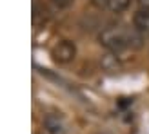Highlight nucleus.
I'll use <instances>...</instances> for the list:
<instances>
[{"label":"nucleus","mask_w":149,"mask_h":134,"mask_svg":"<svg viewBox=\"0 0 149 134\" xmlns=\"http://www.w3.org/2000/svg\"><path fill=\"white\" fill-rule=\"evenodd\" d=\"M100 44L111 53H122L127 49H138L142 47L144 36L135 27H127L122 24H111L106 29H102L98 35Z\"/></svg>","instance_id":"f257e3e1"},{"label":"nucleus","mask_w":149,"mask_h":134,"mask_svg":"<svg viewBox=\"0 0 149 134\" xmlns=\"http://www.w3.org/2000/svg\"><path fill=\"white\" fill-rule=\"evenodd\" d=\"M51 56L56 64H69L74 56H77V46L71 40H62L51 51Z\"/></svg>","instance_id":"f03ea898"},{"label":"nucleus","mask_w":149,"mask_h":134,"mask_svg":"<svg viewBox=\"0 0 149 134\" xmlns=\"http://www.w3.org/2000/svg\"><path fill=\"white\" fill-rule=\"evenodd\" d=\"M42 125L47 134H65V125L62 118L56 114H46L42 120Z\"/></svg>","instance_id":"7ed1b4c3"},{"label":"nucleus","mask_w":149,"mask_h":134,"mask_svg":"<svg viewBox=\"0 0 149 134\" xmlns=\"http://www.w3.org/2000/svg\"><path fill=\"white\" fill-rule=\"evenodd\" d=\"M133 27L142 35L149 36V11L147 9H138L133 17Z\"/></svg>","instance_id":"20e7f679"},{"label":"nucleus","mask_w":149,"mask_h":134,"mask_svg":"<svg viewBox=\"0 0 149 134\" xmlns=\"http://www.w3.org/2000/svg\"><path fill=\"white\" fill-rule=\"evenodd\" d=\"M131 0H109L107 2V11L111 13H122L129 7Z\"/></svg>","instance_id":"39448f33"},{"label":"nucleus","mask_w":149,"mask_h":134,"mask_svg":"<svg viewBox=\"0 0 149 134\" xmlns=\"http://www.w3.org/2000/svg\"><path fill=\"white\" fill-rule=\"evenodd\" d=\"M102 67L106 71H116L118 69V60L115 55H107L106 58H102Z\"/></svg>","instance_id":"423d86ee"},{"label":"nucleus","mask_w":149,"mask_h":134,"mask_svg":"<svg viewBox=\"0 0 149 134\" xmlns=\"http://www.w3.org/2000/svg\"><path fill=\"white\" fill-rule=\"evenodd\" d=\"M95 7H98V9H107V2L109 0H91Z\"/></svg>","instance_id":"0eeeda50"},{"label":"nucleus","mask_w":149,"mask_h":134,"mask_svg":"<svg viewBox=\"0 0 149 134\" xmlns=\"http://www.w3.org/2000/svg\"><path fill=\"white\" fill-rule=\"evenodd\" d=\"M55 2V6H58V7H69L71 4H73V0H53Z\"/></svg>","instance_id":"6e6552de"},{"label":"nucleus","mask_w":149,"mask_h":134,"mask_svg":"<svg viewBox=\"0 0 149 134\" xmlns=\"http://www.w3.org/2000/svg\"><path fill=\"white\" fill-rule=\"evenodd\" d=\"M136 4L140 6V9H147L149 11V0H136Z\"/></svg>","instance_id":"1a4fd4ad"},{"label":"nucleus","mask_w":149,"mask_h":134,"mask_svg":"<svg viewBox=\"0 0 149 134\" xmlns=\"http://www.w3.org/2000/svg\"><path fill=\"white\" fill-rule=\"evenodd\" d=\"M96 134H107V132H96Z\"/></svg>","instance_id":"9d476101"}]
</instances>
